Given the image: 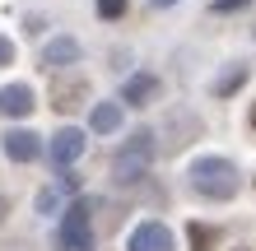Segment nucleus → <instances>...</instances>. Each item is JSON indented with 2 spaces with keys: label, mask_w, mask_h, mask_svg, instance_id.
I'll use <instances>...</instances> for the list:
<instances>
[{
  "label": "nucleus",
  "mask_w": 256,
  "mask_h": 251,
  "mask_svg": "<svg viewBox=\"0 0 256 251\" xmlns=\"http://www.w3.org/2000/svg\"><path fill=\"white\" fill-rule=\"evenodd\" d=\"M84 98H88V79H84V75H56V79H52V107H56V112L84 107Z\"/></svg>",
  "instance_id": "5"
},
{
  "label": "nucleus",
  "mask_w": 256,
  "mask_h": 251,
  "mask_svg": "<svg viewBox=\"0 0 256 251\" xmlns=\"http://www.w3.org/2000/svg\"><path fill=\"white\" fill-rule=\"evenodd\" d=\"M38 102H33V88L28 84H5L0 88V116H28Z\"/></svg>",
  "instance_id": "9"
},
{
  "label": "nucleus",
  "mask_w": 256,
  "mask_h": 251,
  "mask_svg": "<svg viewBox=\"0 0 256 251\" xmlns=\"http://www.w3.org/2000/svg\"><path fill=\"white\" fill-rule=\"evenodd\" d=\"M0 65H14V42L0 37Z\"/></svg>",
  "instance_id": "17"
},
{
  "label": "nucleus",
  "mask_w": 256,
  "mask_h": 251,
  "mask_svg": "<svg viewBox=\"0 0 256 251\" xmlns=\"http://www.w3.org/2000/svg\"><path fill=\"white\" fill-rule=\"evenodd\" d=\"M56 247L61 251H94V205L74 200L61 214V233H56Z\"/></svg>",
  "instance_id": "3"
},
{
  "label": "nucleus",
  "mask_w": 256,
  "mask_h": 251,
  "mask_svg": "<svg viewBox=\"0 0 256 251\" xmlns=\"http://www.w3.org/2000/svg\"><path fill=\"white\" fill-rule=\"evenodd\" d=\"M126 251H172V233L163 228L158 219H149V224H140V228L130 233Z\"/></svg>",
  "instance_id": "7"
},
{
  "label": "nucleus",
  "mask_w": 256,
  "mask_h": 251,
  "mask_svg": "<svg viewBox=\"0 0 256 251\" xmlns=\"http://www.w3.org/2000/svg\"><path fill=\"white\" fill-rule=\"evenodd\" d=\"M0 149H5L10 163H33V158L42 154V140L33 135V130H5V135H0Z\"/></svg>",
  "instance_id": "6"
},
{
  "label": "nucleus",
  "mask_w": 256,
  "mask_h": 251,
  "mask_svg": "<svg viewBox=\"0 0 256 251\" xmlns=\"http://www.w3.org/2000/svg\"><path fill=\"white\" fill-rule=\"evenodd\" d=\"M154 5H177V0H154Z\"/></svg>",
  "instance_id": "20"
},
{
  "label": "nucleus",
  "mask_w": 256,
  "mask_h": 251,
  "mask_svg": "<svg viewBox=\"0 0 256 251\" xmlns=\"http://www.w3.org/2000/svg\"><path fill=\"white\" fill-rule=\"evenodd\" d=\"M149 163H154V130H135V135L122 144L112 172H116V182H122V186H135L149 172Z\"/></svg>",
  "instance_id": "2"
},
{
  "label": "nucleus",
  "mask_w": 256,
  "mask_h": 251,
  "mask_svg": "<svg viewBox=\"0 0 256 251\" xmlns=\"http://www.w3.org/2000/svg\"><path fill=\"white\" fill-rule=\"evenodd\" d=\"M200 135V121H196V112L186 107H168L163 112V121H158V140H163V149H182L186 140Z\"/></svg>",
  "instance_id": "4"
},
{
  "label": "nucleus",
  "mask_w": 256,
  "mask_h": 251,
  "mask_svg": "<svg viewBox=\"0 0 256 251\" xmlns=\"http://www.w3.org/2000/svg\"><path fill=\"white\" fill-rule=\"evenodd\" d=\"M98 14H102V19H122V14H126V0H98Z\"/></svg>",
  "instance_id": "15"
},
{
  "label": "nucleus",
  "mask_w": 256,
  "mask_h": 251,
  "mask_svg": "<svg viewBox=\"0 0 256 251\" xmlns=\"http://www.w3.org/2000/svg\"><path fill=\"white\" fill-rule=\"evenodd\" d=\"M74 61H80V42H74V37H52L47 51H42V65H52V70L74 65Z\"/></svg>",
  "instance_id": "11"
},
{
  "label": "nucleus",
  "mask_w": 256,
  "mask_h": 251,
  "mask_svg": "<svg viewBox=\"0 0 256 251\" xmlns=\"http://www.w3.org/2000/svg\"><path fill=\"white\" fill-rule=\"evenodd\" d=\"M186 242H191V251H214L219 247V228H210V224H186Z\"/></svg>",
  "instance_id": "13"
},
{
  "label": "nucleus",
  "mask_w": 256,
  "mask_h": 251,
  "mask_svg": "<svg viewBox=\"0 0 256 251\" xmlns=\"http://www.w3.org/2000/svg\"><path fill=\"white\" fill-rule=\"evenodd\" d=\"M252 130H256V102H252Z\"/></svg>",
  "instance_id": "19"
},
{
  "label": "nucleus",
  "mask_w": 256,
  "mask_h": 251,
  "mask_svg": "<svg viewBox=\"0 0 256 251\" xmlns=\"http://www.w3.org/2000/svg\"><path fill=\"white\" fill-rule=\"evenodd\" d=\"M80 154H84V130L66 126V130H56V135H52V163L56 168H70Z\"/></svg>",
  "instance_id": "8"
},
{
  "label": "nucleus",
  "mask_w": 256,
  "mask_h": 251,
  "mask_svg": "<svg viewBox=\"0 0 256 251\" xmlns=\"http://www.w3.org/2000/svg\"><path fill=\"white\" fill-rule=\"evenodd\" d=\"M5 214H10V200H5V196H0V219H5Z\"/></svg>",
  "instance_id": "18"
},
{
  "label": "nucleus",
  "mask_w": 256,
  "mask_h": 251,
  "mask_svg": "<svg viewBox=\"0 0 256 251\" xmlns=\"http://www.w3.org/2000/svg\"><path fill=\"white\" fill-rule=\"evenodd\" d=\"M154 98H158V75H130L122 88V102H130V107H149Z\"/></svg>",
  "instance_id": "10"
},
{
  "label": "nucleus",
  "mask_w": 256,
  "mask_h": 251,
  "mask_svg": "<svg viewBox=\"0 0 256 251\" xmlns=\"http://www.w3.org/2000/svg\"><path fill=\"white\" fill-rule=\"evenodd\" d=\"M186 177H191L196 196H205V200H233V196H238V186H242L238 168L228 163V158H219V154H210V158H196Z\"/></svg>",
  "instance_id": "1"
},
{
  "label": "nucleus",
  "mask_w": 256,
  "mask_h": 251,
  "mask_svg": "<svg viewBox=\"0 0 256 251\" xmlns=\"http://www.w3.org/2000/svg\"><path fill=\"white\" fill-rule=\"evenodd\" d=\"M88 126H94L98 135H112V130L122 126V102H98L94 116H88Z\"/></svg>",
  "instance_id": "12"
},
{
  "label": "nucleus",
  "mask_w": 256,
  "mask_h": 251,
  "mask_svg": "<svg viewBox=\"0 0 256 251\" xmlns=\"http://www.w3.org/2000/svg\"><path fill=\"white\" fill-rule=\"evenodd\" d=\"M242 84H247V65H233V70H224V75L214 79V98H228V93H238Z\"/></svg>",
  "instance_id": "14"
},
{
  "label": "nucleus",
  "mask_w": 256,
  "mask_h": 251,
  "mask_svg": "<svg viewBox=\"0 0 256 251\" xmlns=\"http://www.w3.org/2000/svg\"><path fill=\"white\" fill-rule=\"evenodd\" d=\"M38 210H42V214L56 210V191H42V196H38Z\"/></svg>",
  "instance_id": "16"
}]
</instances>
